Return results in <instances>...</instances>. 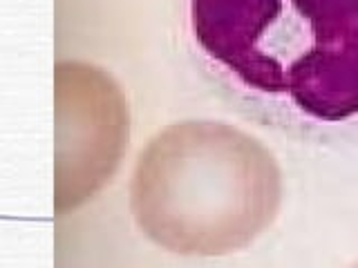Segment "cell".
I'll return each instance as SVG.
<instances>
[{"label":"cell","mask_w":358,"mask_h":268,"mask_svg":"<svg viewBox=\"0 0 358 268\" xmlns=\"http://www.w3.org/2000/svg\"><path fill=\"white\" fill-rule=\"evenodd\" d=\"M56 81V195L59 215L87 204L128 150L130 114L121 87L99 67L61 61Z\"/></svg>","instance_id":"cell-3"},{"label":"cell","mask_w":358,"mask_h":268,"mask_svg":"<svg viewBox=\"0 0 358 268\" xmlns=\"http://www.w3.org/2000/svg\"><path fill=\"white\" fill-rule=\"evenodd\" d=\"M282 170L249 132L188 119L157 132L130 179V212L143 237L184 257L249 248L282 206Z\"/></svg>","instance_id":"cell-2"},{"label":"cell","mask_w":358,"mask_h":268,"mask_svg":"<svg viewBox=\"0 0 358 268\" xmlns=\"http://www.w3.org/2000/svg\"><path fill=\"white\" fill-rule=\"evenodd\" d=\"M188 56L235 114L358 148V0H182Z\"/></svg>","instance_id":"cell-1"}]
</instances>
